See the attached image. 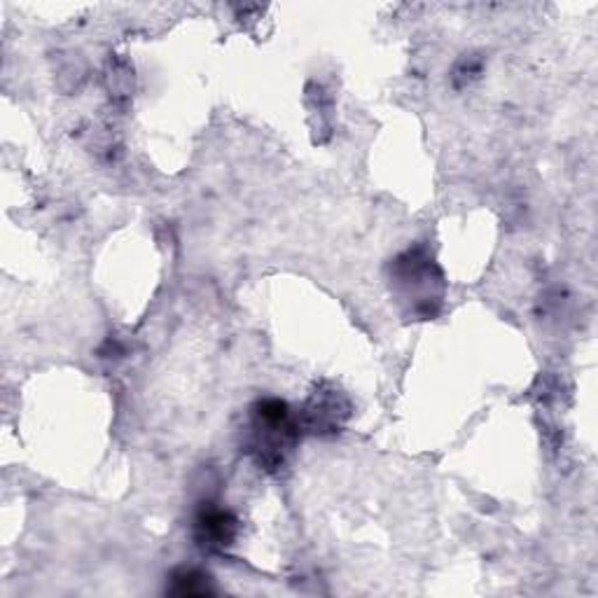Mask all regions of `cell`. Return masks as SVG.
Instances as JSON below:
<instances>
[{"mask_svg":"<svg viewBox=\"0 0 598 598\" xmlns=\"http://www.w3.org/2000/svg\"><path fill=\"white\" fill-rule=\"evenodd\" d=\"M173 594L178 596H199V594H211L213 589L208 587V577L199 571H178L173 575Z\"/></svg>","mask_w":598,"mask_h":598,"instance_id":"3","label":"cell"},{"mask_svg":"<svg viewBox=\"0 0 598 598\" xmlns=\"http://www.w3.org/2000/svg\"><path fill=\"white\" fill-rule=\"evenodd\" d=\"M194 536L204 549H211V552L230 547L236 538L234 514L220 508H204L197 516V524H194Z\"/></svg>","mask_w":598,"mask_h":598,"instance_id":"2","label":"cell"},{"mask_svg":"<svg viewBox=\"0 0 598 598\" xmlns=\"http://www.w3.org/2000/svg\"><path fill=\"white\" fill-rule=\"evenodd\" d=\"M300 422H295L281 400H263L253 410L251 449L269 471L283 463V451L295 442Z\"/></svg>","mask_w":598,"mask_h":598,"instance_id":"1","label":"cell"}]
</instances>
